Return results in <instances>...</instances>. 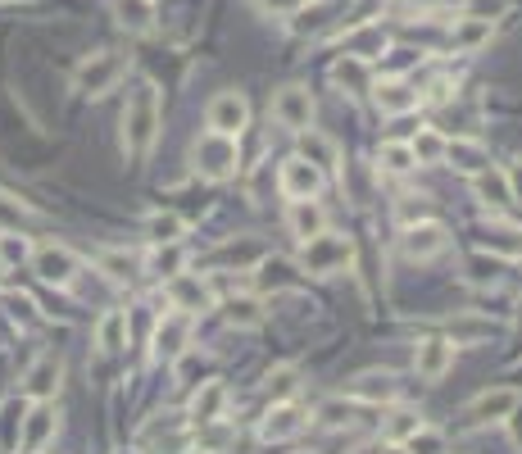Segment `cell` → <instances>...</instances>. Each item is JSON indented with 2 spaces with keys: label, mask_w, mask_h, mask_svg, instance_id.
<instances>
[{
  "label": "cell",
  "mask_w": 522,
  "mask_h": 454,
  "mask_svg": "<svg viewBox=\"0 0 522 454\" xmlns=\"http://www.w3.org/2000/svg\"><path fill=\"white\" fill-rule=\"evenodd\" d=\"M155 137H159V91L155 82H141L128 96V109H123V155L146 159Z\"/></svg>",
  "instance_id": "cell-1"
},
{
  "label": "cell",
  "mask_w": 522,
  "mask_h": 454,
  "mask_svg": "<svg viewBox=\"0 0 522 454\" xmlns=\"http://www.w3.org/2000/svg\"><path fill=\"white\" fill-rule=\"evenodd\" d=\"M350 264H355V241L336 237V232H318V237H309L305 250H300V268L314 277H336Z\"/></svg>",
  "instance_id": "cell-2"
},
{
  "label": "cell",
  "mask_w": 522,
  "mask_h": 454,
  "mask_svg": "<svg viewBox=\"0 0 522 454\" xmlns=\"http://www.w3.org/2000/svg\"><path fill=\"white\" fill-rule=\"evenodd\" d=\"M123 73H128V55H119V50H96V55H87V60L73 69V91H82V96H105V91H114L123 82Z\"/></svg>",
  "instance_id": "cell-3"
},
{
  "label": "cell",
  "mask_w": 522,
  "mask_h": 454,
  "mask_svg": "<svg viewBox=\"0 0 522 454\" xmlns=\"http://www.w3.org/2000/svg\"><path fill=\"white\" fill-rule=\"evenodd\" d=\"M196 159V173L209 182H223L237 173V137H223V132H205V137L191 146Z\"/></svg>",
  "instance_id": "cell-4"
},
{
  "label": "cell",
  "mask_w": 522,
  "mask_h": 454,
  "mask_svg": "<svg viewBox=\"0 0 522 454\" xmlns=\"http://www.w3.org/2000/svg\"><path fill=\"white\" fill-rule=\"evenodd\" d=\"M205 123H209V132L241 137V132H246V123H250L246 96H241V91H218V96L209 100V109H205Z\"/></svg>",
  "instance_id": "cell-5"
},
{
  "label": "cell",
  "mask_w": 522,
  "mask_h": 454,
  "mask_svg": "<svg viewBox=\"0 0 522 454\" xmlns=\"http://www.w3.org/2000/svg\"><path fill=\"white\" fill-rule=\"evenodd\" d=\"M32 273L46 282V287H69L73 282V273H78V255H73L69 246H32Z\"/></svg>",
  "instance_id": "cell-6"
},
{
  "label": "cell",
  "mask_w": 522,
  "mask_h": 454,
  "mask_svg": "<svg viewBox=\"0 0 522 454\" xmlns=\"http://www.w3.org/2000/svg\"><path fill=\"white\" fill-rule=\"evenodd\" d=\"M273 119H277V128H286V132L314 128V96H309V87H282L277 91Z\"/></svg>",
  "instance_id": "cell-7"
},
{
  "label": "cell",
  "mask_w": 522,
  "mask_h": 454,
  "mask_svg": "<svg viewBox=\"0 0 522 454\" xmlns=\"http://www.w3.org/2000/svg\"><path fill=\"white\" fill-rule=\"evenodd\" d=\"M445 246H450L445 227H441V223H427V218L409 223V227H404V237H400L404 259H414V264H427V259H436Z\"/></svg>",
  "instance_id": "cell-8"
},
{
  "label": "cell",
  "mask_w": 522,
  "mask_h": 454,
  "mask_svg": "<svg viewBox=\"0 0 522 454\" xmlns=\"http://www.w3.org/2000/svg\"><path fill=\"white\" fill-rule=\"evenodd\" d=\"M518 400H522V395L513 391V386H495V391H482L477 400H468L463 418H468V423H504Z\"/></svg>",
  "instance_id": "cell-9"
},
{
  "label": "cell",
  "mask_w": 522,
  "mask_h": 454,
  "mask_svg": "<svg viewBox=\"0 0 522 454\" xmlns=\"http://www.w3.org/2000/svg\"><path fill=\"white\" fill-rule=\"evenodd\" d=\"M282 191L291 200H314L318 191H323V168L309 164L305 155L286 159V164H282Z\"/></svg>",
  "instance_id": "cell-10"
},
{
  "label": "cell",
  "mask_w": 522,
  "mask_h": 454,
  "mask_svg": "<svg viewBox=\"0 0 522 454\" xmlns=\"http://www.w3.org/2000/svg\"><path fill=\"white\" fill-rule=\"evenodd\" d=\"M414 368L427 382H441L454 368V341H445V336H423V341H418V355H414Z\"/></svg>",
  "instance_id": "cell-11"
},
{
  "label": "cell",
  "mask_w": 522,
  "mask_h": 454,
  "mask_svg": "<svg viewBox=\"0 0 522 454\" xmlns=\"http://www.w3.org/2000/svg\"><path fill=\"white\" fill-rule=\"evenodd\" d=\"M55 427H60V418H55V409H50V400H37V409H23V427H19V445L28 454L46 450V441L55 436Z\"/></svg>",
  "instance_id": "cell-12"
},
{
  "label": "cell",
  "mask_w": 522,
  "mask_h": 454,
  "mask_svg": "<svg viewBox=\"0 0 522 454\" xmlns=\"http://www.w3.org/2000/svg\"><path fill=\"white\" fill-rule=\"evenodd\" d=\"M60 377H64L60 355H41L37 364L28 368V377H23V391H28V400H55V391H60Z\"/></svg>",
  "instance_id": "cell-13"
},
{
  "label": "cell",
  "mask_w": 522,
  "mask_h": 454,
  "mask_svg": "<svg viewBox=\"0 0 522 454\" xmlns=\"http://www.w3.org/2000/svg\"><path fill=\"white\" fill-rule=\"evenodd\" d=\"M300 427H305V409L291 405V400H273V409H268L259 436H264V441H291Z\"/></svg>",
  "instance_id": "cell-14"
},
{
  "label": "cell",
  "mask_w": 522,
  "mask_h": 454,
  "mask_svg": "<svg viewBox=\"0 0 522 454\" xmlns=\"http://www.w3.org/2000/svg\"><path fill=\"white\" fill-rule=\"evenodd\" d=\"M368 91H373V100H377L382 114H409V109L423 105V96H418V91L409 87L404 78H382L377 87H368Z\"/></svg>",
  "instance_id": "cell-15"
},
{
  "label": "cell",
  "mask_w": 522,
  "mask_h": 454,
  "mask_svg": "<svg viewBox=\"0 0 522 454\" xmlns=\"http://www.w3.org/2000/svg\"><path fill=\"white\" fill-rule=\"evenodd\" d=\"M191 341V318L187 314H168L164 323L155 327V355L159 359H182Z\"/></svg>",
  "instance_id": "cell-16"
},
{
  "label": "cell",
  "mask_w": 522,
  "mask_h": 454,
  "mask_svg": "<svg viewBox=\"0 0 522 454\" xmlns=\"http://www.w3.org/2000/svg\"><path fill=\"white\" fill-rule=\"evenodd\" d=\"M168 300H173V309H182V314H200V309H209V287L191 273H173L168 277Z\"/></svg>",
  "instance_id": "cell-17"
},
{
  "label": "cell",
  "mask_w": 522,
  "mask_h": 454,
  "mask_svg": "<svg viewBox=\"0 0 522 454\" xmlns=\"http://www.w3.org/2000/svg\"><path fill=\"white\" fill-rule=\"evenodd\" d=\"M491 37H495V19H482V14H468V19L454 23L450 46L459 50V55H468V50H482Z\"/></svg>",
  "instance_id": "cell-18"
},
{
  "label": "cell",
  "mask_w": 522,
  "mask_h": 454,
  "mask_svg": "<svg viewBox=\"0 0 522 454\" xmlns=\"http://www.w3.org/2000/svg\"><path fill=\"white\" fill-rule=\"evenodd\" d=\"M350 400H359V405H391L395 377L391 373H359L355 382H350Z\"/></svg>",
  "instance_id": "cell-19"
},
{
  "label": "cell",
  "mask_w": 522,
  "mask_h": 454,
  "mask_svg": "<svg viewBox=\"0 0 522 454\" xmlns=\"http://www.w3.org/2000/svg\"><path fill=\"white\" fill-rule=\"evenodd\" d=\"M286 223H291V232H296L300 241H309V237H318V232H327V209L314 205V200H291Z\"/></svg>",
  "instance_id": "cell-20"
},
{
  "label": "cell",
  "mask_w": 522,
  "mask_h": 454,
  "mask_svg": "<svg viewBox=\"0 0 522 454\" xmlns=\"http://www.w3.org/2000/svg\"><path fill=\"white\" fill-rule=\"evenodd\" d=\"M332 82H336V87H345L350 96H364V91L373 87L368 60H359V55H341V60L332 64Z\"/></svg>",
  "instance_id": "cell-21"
},
{
  "label": "cell",
  "mask_w": 522,
  "mask_h": 454,
  "mask_svg": "<svg viewBox=\"0 0 522 454\" xmlns=\"http://www.w3.org/2000/svg\"><path fill=\"white\" fill-rule=\"evenodd\" d=\"M96 346L105 350V355H119V350L128 346V314H123V309H105V314H100Z\"/></svg>",
  "instance_id": "cell-22"
},
{
  "label": "cell",
  "mask_w": 522,
  "mask_h": 454,
  "mask_svg": "<svg viewBox=\"0 0 522 454\" xmlns=\"http://www.w3.org/2000/svg\"><path fill=\"white\" fill-rule=\"evenodd\" d=\"M223 409H227V386L223 382H205V386H200V395L191 400V418H196L200 427L218 423V418H223Z\"/></svg>",
  "instance_id": "cell-23"
},
{
  "label": "cell",
  "mask_w": 522,
  "mask_h": 454,
  "mask_svg": "<svg viewBox=\"0 0 522 454\" xmlns=\"http://www.w3.org/2000/svg\"><path fill=\"white\" fill-rule=\"evenodd\" d=\"M473 187H477V196H482L486 205H495V209H500V205H509V200H513L509 178H504L500 168H491V164H486L482 173H473Z\"/></svg>",
  "instance_id": "cell-24"
},
{
  "label": "cell",
  "mask_w": 522,
  "mask_h": 454,
  "mask_svg": "<svg viewBox=\"0 0 522 454\" xmlns=\"http://www.w3.org/2000/svg\"><path fill=\"white\" fill-rule=\"evenodd\" d=\"M445 159H450L454 168H463V173H482V168L491 164L482 141H445Z\"/></svg>",
  "instance_id": "cell-25"
},
{
  "label": "cell",
  "mask_w": 522,
  "mask_h": 454,
  "mask_svg": "<svg viewBox=\"0 0 522 454\" xmlns=\"http://www.w3.org/2000/svg\"><path fill=\"white\" fill-rule=\"evenodd\" d=\"M382 50H386V32L377 23H364V28H355L345 37V55H359V60H373Z\"/></svg>",
  "instance_id": "cell-26"
},
{
  "label": "cell",
  "mask_w": 522,
  "mask_h": 454,
  "mask_svg": "<svg viewBox=\"0 0 522 454\" xmlns=\"http://www.w3.org/2000/svg\"><path fill=\"white\" fill-rule=\"evenodd\" d=\"M114 14L128 32H150L155 28V5L150 0H114Z\"/></svg>",
  "instance_id": "cell-27"
},
{
  "label": "cell",
  "mask_w": 522,
  "mask_h": 454,
  "mask_svg": "<svg viewBox=\"0 0 522 454\" xmlns=\"http://www.w3.org/2000/svg\"><path fill=\"white\" fill-rule=\"evenodd\" d=\"M227 323L241 327V332L259 327V323H264V300H259V296H237V300H227Z\"/></svg>",
  "instance_id": "cell-28"
},
{
  "label": "cell",
  "mask_w": 522,
  "mask_h": 454,
  "mask_svg": "<svg viewBox=\"0 0 522 454\" xmlns=\"http://www.w3.org/2000/svg\"><path fill=\"white\" fill-rule=\"evenodd\" d=\"M300 150H305L309 164H318V168H336V141H327L323 132L305 128V132H300Z\"/></svg>",
  "instance_id": "cell-29"
},
{
  "label": "cell",
  "mask_w": 522,
  "mask_h": 454,
  "mask_svg": "<svg viewBox=\"0 0 522 454\" xmlns=\"http://www.w3.org/2000/svg\"><path fill=\"white\" fill-rule=\"evenodd\" d=\"M409 150H414L418 164H441L445 159V137L441 132H432V128H423L414 141H409Z\"/></svg>",
  "instance_id": "cell-30"
},
{
  "label": "cell",
  "mask_w": 522,
  "mask_h": 454,
  "mask_svg": "<svg viewBox=\"0 0 522 454\" xmlns=\"http://www.w3.org/2000/svg\"><path fill=\"white\" fill-rule=\"evenodd\" d=\"M182 232H187V223H182L178 214H150L146 218V237L155 241V246H159V241H178Z\"/></svg>",
  "instance_id": "cell-31"
},
{
  "label": "cell",
  "mask_w": 522,
  "mask_h": 454,
  "mask_svg": "<svg viewBox=\"0 0 522 454\" xmlns=\"http://www.w3.org/2000/svg\"><path fill=\"white\" fill-rule=\"evenodd\" d=\"M100 273H109V282H128V277H137V259L128 250H105L100 255Z\"/></svg>",
  "instance_id": "cell-32"
},
{
  "label": "cell",
  "mask_w": 522,
  "mask_h": 454,
  "mask_svg": "<svg viewBox=\"0 0 522 454\" xmlns=\"http://www.w3.org/2000/svg\"><path fill=\"white\" fill-rule=\"evenodd\" d=\"M423 427V418L414 414V409H395L391 418H386V441H395V445H404L409 436Z\"/></svg>",
  "instance_id": "cell-33"
},
{
  "label": "cell",
  "mask_w": 522,
  "mask_h": 454,
  "mask_svg": "<svg viewBox=\"0 0 522 454\" xmlns=\"http://www.w3.org/2000/svg\"><path fill=\"white\" fill-rule=\"evenodd\" d=\"M0 259H5V264H23V259H32V241L23 237L19 227L0 232Z\"/></svg>",
  "instance_id": "cell-34"
},
{
  "label": "cell",
  "mask_w": 522,
  "mask_h": 454,
  "mask_svg": "<svg viewBox=\"0 0 522 454\" xmlns=\"http://www.w3.org/2000/svg\"><path fill=\"white\" fill-rule=\"evenodd\" d=\"M377 159H382V168H386V173H409V168L418 164V159H414V150L404 146V141H386V146H382V155H377Z\"/></svg>",
  "instance_id": "cell-35"
},
{
  "label": "cell",
  "mask_w": 522,
  "mask_h": 454,
  "mask_svg": "<svg viewBox=\"0 0 522 454\" xmlns=\"http://www.w3.org/2000/svg\"><path fill=\"white\" fill-rule=\"evenodd\" d=\"M19 427H23V405L19 400H10V405L0 409V445H5V450L19 445Z\"/></svg>",
  "instance_id": "cell-36"
},
{
  "label": "cell",
  "mask_w": 522,
  "mask_h": 454,
  "mask_svg": "<svg viewBox=\"0 0 522 454\" xmlns=\"http://www.w3.org/2000/svg\"><path fill=\"white\" fill-rule=\"evenodd\" d=\"M150 268H155L159 277H173L182 268V250H178V241H159L155 246V255H150Z\"/></svg>",
  "instance_id": "cell-37"
},
{
  "label": "cell",
  "mask_w": 522,
  "mask_h": 454,
  "mask_svg": "<svg viewBox=\"0 0 522 454\" xmlns=\"http://www.w3.org/2000/svg\"><path fill=\"white\" fill-rule=\"evenodd\" d=\"M355 400H327V405H318V418H323V427H350L355 423Z\"/></svg>",
  "instance_id": "cell-38"
},
{
  "label": "cell",
  "mask_w": 522,
  "mask_h": 454,
  "mask_svg": "<svg viewBox=\"0 0 522 454\" xmlns=\"http://www.w3.org/2000/svg\"><path fill=\"white\" fill-rule=\"evenodd\" d=\"M450 336L454 346L459 341H482V336H491V323H482V318H450Z\"/></svg>",
  "instance_id": "cell-39"
},
{
  "label": "cell",
  "mask_w": 522,
  "mask_h": 454,
  "mask_svg": "<svg viewBox=\"0 0 522 454\" xmlns=\"http://www.w3.org/2000/svg\"><path fill=\"white\" fill-rule=\"evenodd\" d=\"M404 445H409V450H414V454H441V432H432V427H418V432L414 436H409V441H404Z\"/></svg>",
  "instance_id": "cell-40"
},
{
  "label": "cell",
  "mask_w": 522,
  "mask_h": 454,
  "mask_svg": "<svg viewBox=\"0 0 522 454\" xmlns=\"http://www.w3.org/2000/svg\"><path fill=\"white\" fill-rule=\"evenodd\" d=\"M291 391H296V368H277V373L268 377V395H273V400H286Z\"/></svg>",
  "instance_id": "cell-41"
},
{
  "label": "cell",
  "mask_w": 522,
  "mask_h": 454,
  "mask_svg": "<svg viewBox=\"0 0 522 454\" xmlns=\"http://www.w3.org/2000/svg\"><path fill=\"white\" fill-rule=\"evenodd\" d=\"M513 232H491V241H486V250H500V255H509V259H518L522 255V241H509Z\"/></svg>",
  "instance_id": "cell-42"
},
{
  "label": "cell",
  "mask_w": 522,
  "mask_h": 454,
  "mask_svg": "<svg viewBox=\"0 0 522 454\" xmlns=\"http://www.w3.org/2000/svg\"><path fill=\"white\" fill-rule=\"evenodd\" d=\"M450 96H454V82L450 78H436L432 87H427V100H432V105H445Z\"/></svg>",
  "instance_id": "cell-43"
},
{
  "label": "cell",
  "mask_w": 522,
  "mask_h": 454,
  "mask_svg": "<svg viewBox=\"0 0 522 454\" xmlns=\"http://www.w3.org/2000/svg\"><path fill=\"white\" fill-rule=\"evenodd\" d=\"M264 10H273V14H296V10H305L309 0H259Z\"/></svg>",
  "instance_id": "cell-44"
},
{
  "label": "cell",
  "mask_w": 522,
  "mask_h": 454,
  "mask_svg": "<svg viewBox=\"0 0 522 454\" xmlns=\"http://www.w3.org/2000/svg\"><path fill=\"white\" fill-rule=\"evenodd\" d=\"M504 178H509V191H513V200H522V159L509 168V173H504Z\"/></svg>",
  "instance_id": "cell-45"
},
{
  "label": "cell",
  "mask_w": 522,
  "mask_h": 454,
  "mask_svg": "<svg viewBox=\"0 0 522 454\" xmlns=\"http://www.w3.org/2000/svg\"><path fill=\"white\" fill-rule=\"evenodd\" d=\"M504 423H509V427H513V441H518V445H522V400H518V405H513V414H509V418H504Z\"/></svg>",
  "instance_id": "cell-46"
},
{
  "label": "cell",
  "mask_w": 522,
  "mask_h": 454,
  "mask_svg": "<svg viewBox=\"0 0 522 454\" xmlns=\"http://www.w3.org/2000/svg\"><path fill=\"white\" fill-rule=\"evenodd\" d=\"M350 454H382V445L368 441V445H359V450H350Z\"/></svg>",
  "instance_id": "cell-47"
},
{
  "label": "cell",
  "mask_w": 522,
  "mask_h": 454,
  "mask_svg": "<svg viewBox=\"0 0 522 454\" xmlns=\"http://www.w3.org/2000/svg\"><path fill=\"white\" fill-rule=\"evenodd\" d=\"M5 268H10V264H5V259H0V287H5Z\"/></svg>",
  "instance_id": "cell-48"
},
{
  "label": "cell",
  "mask_w": 522,
  "mask_h": 454,
  "mask_svg": "<svg viewBox=\"0 0 522 454\" xmlns=\"http://www.w3.org/2000/svg\"><path fill=\"white\" fill-rule=\"evenodd\" d=\"M119 454H146V450H119Z\"/></svg>",
  "instance_id": "cell-49"
}]
</instances>
